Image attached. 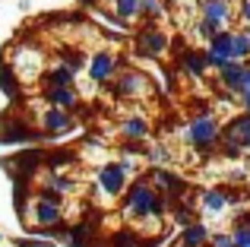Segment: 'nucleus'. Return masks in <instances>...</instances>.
<instances>
[{
  "instance_id": "obj_1",
  "label": "nucleus",
  "mask_w": 250,
  "mask_h": 247,
  "mask_svg": "<svg viewBox=\"0 0 250 247\" xmlns=\"http://www.w3.org/2000/svg\"><path fill=\"white\" fill-rule=\"evenodd\" d=\"M165 212H168V197L159 193L149 181H136L124 193V216L130 219H152V216H165Z\"/></svg>"
},
{
  "instance_id": "obj_2",
  "label": "nucleus",
  "mask_w": 250,
  "mask_h": 247,
  "mask_svg": "<svg viewBox=\"0 0 250 247\" xmlns=\"http://www.w3.org/2000/svg\"><path fill=\"white\" fill-rule=\"evenodd\" d=\"M206 57H209V67H219V70L225 63H241L244 57H250V35L225 29L215 41L206 44Z\"/></svg>"
},
{
  "instance_id": "obj_3",
  "label": "nucleus",
  "mask_w": 250,
  "mask_h": 247,
  "mask_svg": "<svg viewBox=\"0 0 250 247\" xmlns=\"http://www.w3.org/2000/svg\"><path fill=\"white\" fill-rule=\"evenodd\" d=\"M32 222L44 231H54L57 225H61V193L44 187V190L38 193V200L32 203Z\"/></svg>"
},
{
  "instance_id": "obj_4",
  "label": "nucleus",
  "mask_w": 250,
  "mask_h": 247,
  "mask_svg": "<svg viewBox=\"0 0 250 247\" xmlns=\"http://www.w3.org/2000/svg\"><path fill=\"white\" fill-rule=\"evenodd\" d=\"M222 124H219V118L215 114H196L193 121H190V127H187V136H190V143L193 146H200V149H212L215 143L222 140Z\"/></svg>"
},
{
  "instance_id": "obj_5",
  "label": "nucleus",
  "mask_w": 250,
  "mask_h": 247,
  "mask_svg": "<svg viewBox=\"0 0 250 247\" xmlns=\"http://www.w3.org/2000/svg\"><path fill=\"white\" fill-rule=\"evenodd\" d=\"M171 48V41H168V35L159 29L155 22H149L143 32H136V38H133V51L140 57H165V51Z\"/></svg>"
},
{
  "instance_id": "obj_6",
  "label": "nucleus",
  "mask_w": 250,
  "mask_h": 247,
  "mask_svg": "<svg viewBox=\"0 0 250 247\" xmlns=\"http://www.w3.org/2000/svg\"><path fill=\"white\" fill-rule=\"evenodd\" d=\"M222 143H225L228 155H238L241 149H250V114L231 118L222 130Z\"/></svg>"
},
{
  "instance_id": "obj_7",
  "label": "nucleus",
  "mask_w": 250,
  "mask_h": 247,
  "mask_svg": "<svg viewBox=\"0 0 250 247\" xmlns=\"http://www.w3.org/2000/svg\"><path fill=\"white\" fill-rule=\"evenodd\" d=\"M98 190L108 193V197H121L127 190V168L121 162H108V165L98 168Z\"/></svg>"
},
{
  "instance_id": "obj_8",
  "label": "nucleus",
  "mask_w": 250,
  "mask_h": 247,
  "mask_svg": "<svg viewBox=\"0 0 250 247\" xmlns=\"http://www.w3.org/2000/svg\"><path fill=\"white\" fill-rule=\"evenodd\" d=\"M149 184L159 193H165V197H184V193H187V181H184L181 174L168 171V168H152V171H149Z\"/></svg>"
},
{
  "instance_id": "obj_9",
  "label": "nucleus",
  "mask_w": 250,
  "mask_h": 247,
  "mask_svg": "<svg viewBox=\"0 0 250 247\" xmlns=\"http://www.w3.org/2000/svg\"><path fill=\"white\" fill-rule=\"evenodd\" d=\"M89 76L92 82H108L117 76V57L111 51H95L89 61Z\"/></svg>"
},
{
  "instance_id": "obj_10",
  "label": "nucleus",
  "mask_w": 250,
  "mask_h": 247,
  "mask_svg": "<svg viewBox=\"0 0 250 247\" xmlns=\"http://www.w3.org/2000/svg\"><path fill=\"white\" fill-rule=\"evenodd\" d=\"M73 118H70V111H61V108H48V111L42 114V130L48 136H63L73 130Z\"/></svg>"
},
{
  "instance_id": "obj_11",
  "label": "nucleus",
  "mask_w": 250,
  "mask_h": 247,
  "mask_svg": "<svg viewBox=\"0 0 250 247\" xmlns=\"http://www.w3.org/2000/svg\"><path fill=\"white\" fill-rule=\"evenodd\" d=\"M114 92L117 95H143L146 92V76L140 73V70H124V73H117V82H114Z\"/></svg>"
},
{
  "instance_id": "obj_12",
  "label": "nucleus",
  "mask_w": 250,
  "mask_h": 247,
  "mask_svg": "<svg viewBox=\"0 0 250 247\" xmlns=\"http://www.w3.org/2000/svg\"><path fill=\"white\" fill-rule=\"evenodd\" d=\"M25 140H35V133L29 130L25 121H16V118L0 121V143H25Z\"/></svg>"
},
{
  "instance_id": "obj_13",
  "label": "nucleus",
  "mask_w": 250,
  "mask_h": 247,
  "mask_svg": "<svg viewBox=\"0 0 250 247\" xmlns=\"http://www.w3.org/2000/svg\"><path fill=\"white\" fill-rule=\"evenodd\" d=\"M73 80H76V70L67 67V63H57L44 73V89H73Z\"/></svg>"
},
{
  "instance_id": "obj_14",
  "label": "nucleus",
  "mask_w": 250,
  "mask_h": 247,
  "mask_svg": "<svg viewBox=\"0 0 250 247\" xmlns=\"http://www.w3.org/2000/svg\"><path fill=\"white\" fill-rule=\"evenodd\" d=\"M244 76H247L244 63H225V67L219 70V82L228 92H241V89H244Z\"/></svg>"
},
{
  "instance_id": "obj_15",
  "label": "nucleus",
  "mask_w": 250,
  "mask_h": 247,
  "mask_svg": "<svg viewBox=\"0 0 250 247\" xmlns=\"http://www.w3.org/2000/svg\"><path fill=\"white\" fill-rule=\"evenodd\" d=\"M181 67H184V73H187V76L200 80V76L206 73V67H209L206 51H181Z\"/></svg>"
},
{
  "instance_id": "obj_16",
  "label": "nucleus",
  "mask_w": 250,
  "mask_h": 247,
  "mask_svg": "<svg viewBox=\"0 0 250 247\" xmlns=\"http://www.w3.org/2000/svg\"><path fill=\"white\" fill-rule=\"evenodd\" d=\"M228 203H234V197L228 190H219V187H212V190H203V197H200V206L206 212H222Z\"/></svg>"
},
{
  "instance_id": "obj_17",
  "label": "nucleus",
  "mask_w": 250,
  "mask_h": 247,
  "mask_svg": "<svg viewBox=\"0 0 250 247\" xmlns=\"http://www.w3.org/2000/svg\"><path fill=\"white\" fill-rule=\"evenodd\" d=\"M200 10H203V19H212V22H219V25H225L228 16H231L228 0H203Z\"/></svg>"
},
{
  "instance_id": "obj_18",
  "label": "nucleus",
  "mask_w": 250,
  "mask_h": 247,
  "mask_svg": "<svg viewBox=\"0 0 250 247\" xmlns=\"http://www.w3.org/2000/svg\"><path fill=\"white\" fill-rule=\"evenodd\" d=\"M44 99H48V108H61V111H70L80 102L73 89H44Z\"/></svg>"
},
{
  "instance_id": "obj_19",
  "label": "nucleus",
  "mask_w": 250,
  "mask_h": 247,
  "mask_svg": "<svg viewBox=\"0 0 250 247\" xmlns=\"http://www.w3.org/2000/svg\"><path fill=\"white\" fill-rule=\"evenodd\" d=\"M206 241H212V235H209V228L203 222H193L181 231V247H203Z\"/></svg>"
},
{
  "instance_id": "obj_20",
  "label": "nucleus",
  "mask_w": 250,
  "mask_h": 247,
  "mask_svg": "<svg viewBox=\"0 0 250 247\" xmlns=\"http://www.w3.org/2000/svg\"><path fill=\"white\" fill-rule=\"evenodd\" d=\"M92 238H95V222H76L67 231V241L73 247H92Z\"/></svg>"
},
{
  "instance_id": "obj_21",
  "label": "nucleus",
  "mask_w": 250,
  "mask_h": 247,
  "mask_svg": "<svg viewBox=\"0 0 250 247\" xmlns=\"http://www.w3.org/2000/svg\"><path fill=\"white\" fill-rule=\"evenodd\" d=\"M0 92L10 102H19V82H16V70L13 67H0Z\"/></svg>"
},
{
  "instance_id": "obj_22",
  "label": "nucleus",
  "mask_w": 250,
  "mask_h": 247,
  "mask_svg": "<svg viewBox=\"0 0 250 247\" xmlns=\"http://www.w3.org/2000/svg\"><path fill=\"white\" fill-rule=\"evenodd\" d=\"M121 130H124V136H127V140L136 143V140H143V136L149 133V124L143 121V118H127V121L121 124Z\"/></svg>"
},
{
  "instance_id": "obj_23",
  "label": "nucleus",
  "mask_w": 250,
  "mask_h": 247,
  "mask_svg": "<svg viewBox=\"0 0 250 247\" xmlns=\"http://www.w3.org/2000/svg\"><path fill=\"white\" fill-rule=\"evenodd\" d=\"M114 13L127 22V19L143 16V0H114Z\"/></svg>"
},
{
  "instance_id": "obj_24",
  "label": "nucleus",
  "mask_w": 250,
  "mask_h": 247,
  "mask_svg": "<svg viewBox=\"0 0 250 247\" xmlns=\"http://www.w3.org/2000/svg\"><path fill=\"white\" fill-rule=\"evenodd\" d=\"M108 247H143V241L130 228H121V231H114V235L108 238Z\"/></svg>"
},
{
  "instance_id": "obj_25",
  "label": "nucleus",
  "mask_w": 250,
  "mask_h": 247,
  "mask_svg": "<svg viewBox=\"0 0 250 247\" xmlns=\"http://www.w3.org/2000/svg\"><path fill=\"white\" fill-rule=\"evenodd\" d=\"M162 13H165V3H162V0H143V16H162Z\"/></svg>"
},
{
  "instance_id": "obj_26",
  "label": "nucleus",
  "mask_w": 250,
  "mask_h": 247,
  "mask_svg": "<svg viewBox=\"0 0 250 247\" xmlns=\"http://www.w3.org/2000/svg\"><path fill=\"white\" fill-rule=\"evenodd\" d=\"M209 247H238V241H234V235H231V231H222V235H212Z\"/></svg>"
},
{
  "instance_id": "obj_27",
  "label": "nucleus",
  "mask_w": 250,
  "mask_h": 247,
  "mask_svg": "<svg viewBox=\"0 0 250 247\" xmlns=\"http://www.w3.org/2000/svg\"><path fill=\"white\" fill-rule=\"evenodd\" d=\"M19 247H57L51 238H19Z\"/></svg>"
},
{
  "instance_id": "obj_28",
  "label": "nucleus",
  "mask_w": 250,
  "mask_h": 247,
  "mask_svg": "<svg viewBox=\"0 0 250 247\" xmlns=\"http://www.w3.org/2000/svg\"><path fill=\"white\" fill-rule=\"evenodd\" d=\"M70 187V181L67 178H61V174H51L48 178V190H54V193H63Z\"/></svg>"
},
{
  "instance_id": "obj_29",
  "label": "nucleus",
  "mask_w": 250,
  "mask_h": 247,
  "mask_svg": "<svg viewBox=\"0 0 250 247\" xmlns=\"http://www.w3.org/2000/svg\"><path fill=\"white\" fill-rule=\"evenodd\" d=\"M231 235H234V241H238V247H250V228H241V225H234Z\"/></svg>"
},
{
  "instance_id": "obj_30",
  "label": "nucleus",
  "mask_w": 250,
  "mask_h": 247,
  "mask_svg": "<svg viewBox=\"0 0 250 247\" xmlns=\"http://www.w3.org/2000/svg\"><path fill=\"white\" fill-rule=\"evenodd\" d=\"M149 159H152V162H165V159H168V152L159 146V149H152V152H149Z\"/></svg>"
},
{
  "instance_id": "obj_31",
  "label": "nucleus",
  "mask_w": 250,
  "mask_h": 247,
  "mask_svg": "<svg viewBox=\"0 0 250 247\" xmlns=\"http://www.w3.org/2000/svg\"><path fill=\"white\" fill-rule=\"evenodd\" d=\"M241 19L250 25V0H244V3H241Z\"/></svg>"
},
{
  "instance_id": "obj_32",
  "label": "nucleus",
  "mask_w": 250,
  "mask_h": 247,
  "mask_svg": "<svg viewBox=\"0 0 250 247\" xmlns=\"http://www.w3.org/2000/svg\"><path fill=\"white\" fill-rule=\"evenodd\" d=\"M234 225H241V228H250V212H241V216H238V222H234Z\"/></svg>"
},
{
  "instance_id": "obj_33",
  "label": "nucleus",
  "mask_w": 250,
  "mask_h": 247,
  "mask_svg": "<svg viewBox=\"0 0 250 247\" xmlns=\"http://www.w3.org/2000/svg\"><path fill=\"white\" fill-rule=\"evenodd\" d=\"M241 105H244V111L250 114V92H244V95H241Z\"/></svg>"
},
{
  "instance_id": "obj_34",
  "label": "nucleus",
  "mask_w": 250,
  "mask_h": 247,
  "mask_svg": "<svg viewBox=\"0 0 250 247\" xmlns=\"http://www.w3.org/2000/svg\"><path fill=\"white\" fill-rule=\"evenodd\" d=\"M143 247H162L159 238H149V241H143Z\"/></svg>"
},
{
  "instance_id": "obj_35",
  "label": "nucleus",
  "mask_w": 250,
  "mask_h": 247,
  "mask_svg": "<svg viewBox=\"0 0 250 247\" xmlns=\"http://www.w3.org/2000/svg\"><path fill=\"white\" fill-rule=\"evenodd\" d=\"M250 92V67H247V76H244V89H241V95Z\"/></svg>"
},
{
  "instance_id": "obj_36",
  "label": "nucleus",
  "mask_w": 250,
  "mask_h": 247,
  "mask_svg": "<svg viewBox=\"0 0 250 247\" xmlns=\"http://www.w3.org/2000/svg\"><path fill=\"white\" fill-rule=\"evenodd\" d=\"M83 3H98V0H83Z\"/></svg>"
}]
</instances>
